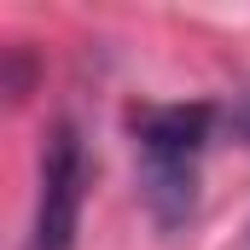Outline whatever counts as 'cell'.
Masks as SVG:
<instances>
[{"label": "cell", "mask_w": 250, "mask_h": 250, "mask_svg": "<svg viewBox=\"0 0 250 250\" xmlns=\"http://www.w3.org/2000/svg\"><path fill=\"white\" fill-rule=\"evenodd\" d=\"M82 198H87V146L76 123H53L41 146V187H35V221L23 250H76Z\"/></svg>", "instance_id": "cell-2"}, {"label": "cell", "mask_w": 250, "mask_h": 250, "mask_svg": "<svg viewBox=\"0 0 250 250\" xmlns=\"http://www.w3.org/2000/svg\"><path fill=\"white\" fill-rule=\"evenodd\" d=\"M245 250H250V239H245Z\"/></svg>", "instance_id": "cell-4"}, {"label": "cell", "mask_w": 250, "mask_h": 250, "mask_svg": "<svg viewBox=\"0 0 250 250\" xmlns=\"http://www.w3.org/2000/svg\"><path fill=\"white\" fill-rule=\"evenodd\" d=\"M215 105H134V163H140V198L157 233H181L198 215V175L209 151Z\"/></svg>", "instance_id": "cell-1"}, {"label": "cell", "mask_w": 250, "mask_h": 250, "mask_svg": "<svg viewBox=\"0 0 250 250\" xmlns=\"http://www.w3.org/2000/svg\"><path fill=\"white\" fill-rule=\"evenodd\" d=\"M221 123H227V134H233V140H245V146H250V82L227 99V105H221Z\"/></svg>", "instance_id": "cell-3"}]
</instances>
